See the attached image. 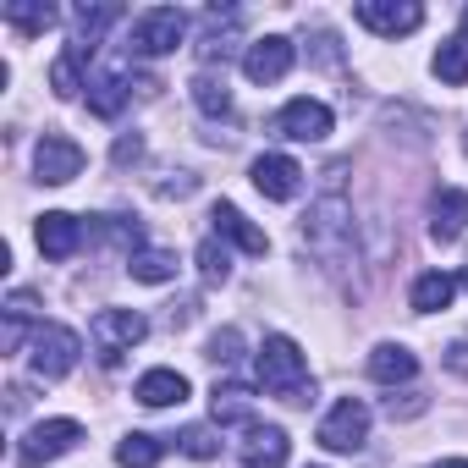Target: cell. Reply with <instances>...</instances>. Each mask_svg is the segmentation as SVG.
<instances>
[{
    "label": "cell",
    "mask_w": 468,
    "mask_h": 468,
    "mask_svg": "<svg viewBox=\"0 0 468 468\" xmlns=\"http://www.w3.org/2000/svg\"><path fill=\"white\" fill-rule=\"evenodd\" d=\"M457 298V276H446V271H424L419 282H413V292H408V303L419 309V314H435V309H446Z\"/></svg>",
    "instance_id": "ffe728a7"
},
{
    "label": "cell",
    "mask_w": 468,
    "mask_h": 468,
    "mask_svg": "<svg viewBox=\"0 0 468 468\" xmlns=\"http://www.w3.org/2000/svg\"><path fill=\"white\" fill-rule=\"evenodd\" d=\"M127 271H133V282L160 287V282H171V276H176V254H165V249H138V254L127 260Z\"/></svg>",
    "instance_id": "d4e9b609"
},
{
    "label": "cell",
    "mask_w": 468,
    "mask_h": 468,
    "mask_svg": "<svg viewBox=\"0 0 468 468\" xmlns=\"http://www.w3.org/2000/svg\"><path fill=\"white\" fill-rule=\"evenodd\" d=\"M160 452H165V446H160L154 435H127V441L116 446V463H122V468H154Z\"/></svg>",
    "instance_id": "83f0119b"
},
{
    "label": "cell",
    "mask_w": 468,
    "mask_h": 468,
    "mask_svg": "<svg viewBox=\"0 0 468 468\" xmlns=\"http://www.w3.org/2000/svg\"><path fill=\"white\" fill-rule=\"evenodd\" d=\"M430 468H468L463 457H446V463H430Z\"/></svg>",
    "instance_id": "d6a6232c"
},
{
    "label": "cell",
    "mask_w": 468,
    "mask_h": 468,
    "mask_svg": "<svg viewBox=\"0 0 468 468\" xmlns=\"http://www.w3.org/2000/svg\"><path fill=\"white\" fill-rule=\"evenodd\" d=\"M34 171H39V182L61 187V182H72V176L83 171V149H78L67 133H45L39 149H34Z\"/></svg>",
    "instance_id": "30bf717a"
},
{
    "label": "cell",
    "mask_w": 468,
    "mask_h": 468,
    "mask_svg": "<svg viewBox=\"0 0 468 468\" xmlns=\"http://www.w3.org/2000/svg\"><path fill=\"white\" fill-rule=\"evenodd\" d=\"M198 276H204L209 287H220V282L231 276V254H226L215 238H204V243H198Z\"/></svg>",
    "instance_id": "f1b7e54d"
},
{
    "label": "cell",
    "mask_w": 468,
    "mask_h": 468,
    "mask_svg": "<svg viewBox=\"0 0 468 468\" xmlns=\"http://www.w3.org/2000/svg\"><path fill=\"white\" fill-rule=\"evenodd\" d=\"M254 187H260L265 198L287 204V198H298V187H303V165H298L292 154H260V160H254Z\"/></svg>",
    "instance_id": "4fadbf2b"
},
{
    "label": "cell",
    "mask_w": 468,
    "mask_h": 468,
    "mask_svg": "<svg viewBox=\"0 0 468 468\" xmlns=\"http://www.w3.org/2000/svg\"><path fill=\"white\" fill-rule=\"evenodd\" d=\"M182 34H187V17L176 12V6H154V12H144L138 23H133V56H171L176 45H182Z\"/></svg>",
    "instance_id": "5b68a950"
},
{
    "label": "cell",
    "mask_w": 468,
    "mask_h": 468,
    "mask_svg": "<svg viewBox=\"0 0 468 468\" xmlns=\"http://www.w3.org/2000/svg\"><path fill=\"white\" fill-rule=\"evenodd\" d=\"M353 17L380 39H402V34H413L424 23V6H413V0H358Z\"/></svg>",
    "instance_id": "52a82bcc"
},
{
    "label": "cell",
    "mask_w": 468,
    "mask_h": 468,
    "mask_svg": "<svg viewBox=\"0 0 468 468\" xmlns=\"http://www.w3.org/2000/svg\"><path fill=\"white\" fill-rule=\"evenodd\" d=\"M78 353H83V342H78V331H67V325H39L34 342H28V364H34L39 380L72 375V369H78Z\"/></svg>",
    "instance_id": "3957f363"
},
{
    "label": "cell",
    "mask_w": 468,
    "mask_h": 468,
    "mask_svg": "<svg viewBox=\"0 0 468 468\" xmlns=\"http://www.w3.org/2000/svg\"><path fill=\"white\" fill-rule=\"evenodd\" d=\"M127 94H133V89H127V72H100V78L89 83V111H94V116H116V111L127 105Z\"/></svg>",
    "instance_id": "7402d4cb"
},
{
    "label": "cell",
    "mask_w": 468,
    "mask_h": 468,
    "mask_svg": "<svg viewBox=\"0 0 468 468\" xmlns=\"http://www.w3.org/2000/svg\"><path fill=\"white\" fill-rule=\"evenodd\" d=\"M89 336H94V353H100V364L105 369H116L144 336H149V320L138 314V309H100L94 314V325H89Z\"/></svg>",
    "instance_id": "7a4b0ae2"
},
{
    "label": "cell",
    "mask_w": 468,
    "mask_h": 468,
    "mask_svg": "<svg viewBox=\"0 0 468 468\" xmlns=\"http://www.w3.org/2000/svg\"><path fill=\"white\" fill-rule=\"evenodd\" d=\"M457 287H468V265H463V276H457Z\"/></svg>",
    "instance_id": "836d02e7"
},
{
    "label": "cell",
    "mask_w": 468,
    "mask_h": 468,
    "mask_svg": "<svg viewBox=\"0 0 468 468\" xmlns=\"http://www.w3.org/2000/svg\"><path fill=\"white\" fill-rule=\"evenodd\" d=\"M254 369H260V386H265L271 397L303 402V391H309V358H303V347H298L292 336H265Z\"/></svg>",
    "instance_id": "6da1fadb"
},
{
    "label": "cell",
    "mask_w": 468,
    "mask_h": 468,
    "mask_svg": "<svg viewBox=\"0 0 468 468\" xmlns=\"http://www.w3.org/2000/svg\"><path fill=\"white\" fill-rule=\"evenodd\" d=\"M89 56H94V50H83V45H72V50H67V56H61L56 67H50V89H56L61 100H72L78 89H89V83H83V61H89Z\"/></svg>",
    "instance_id": "cb8c5ba5"
},
{
    "label": "cell",
    "mask_w": 468,
    "mask_h": 468,
    "mask_svg": "<svg viewBox=\"0 0 468 468\" xmlns=\"http://www.w3.org/2000/svg\"><path fill=\"white\" fill-rule=\"evenodd\" d=\"M0 17H6V28H17L23 39L56 28V6H45V0H6V6H0Z\"/></svg>",
    "instance_id": "d6986e66"
},
{
    "label": "cell",
    "mask_w": 468,
    "mask_h": 468,
    "mask_svg": "<svg viewBox=\"0 0 468 468\" xmlns=\"http://www.w3.org/2000/svg\"><path fill=\"white\" fill-rule=\"evenodd\" d=\"M238 353H243V331H231V325H226V331L209 336V353H204V358L226 369V364H238Z\"/></svg>",
    "instance_id": "f546056e"
},
{
    "label": "cell",
    "mask_w": 468,
    "mask_h": 468,
    "mask_svg": "<svg viewBox=\"0 0 468 468\" xmlns=\"http://www.w3.org/2000/svg\"><path fill=\"white\" fill-rule=\"evenodd\" d=\"M209 408H215V424H254V391L249 386H215Z\"/></svg>",
    "instance_id": "44dd1931"
},
{
    "label": "cell",
    "mask_w": 468,
    "mask_h": 468,
    "mask_svg": "<svg viewBox=\"0 0 468 468\" xmlns=\"http://www.w3.org/2000/svg\"><path fill=\"white\" fill-rule=\"evenodd\" d=\"M287 430L282 424H249V441H243V468H287Z\"/></svg>",
    "instance_id": "2e32d148"
},
{
    "label": "cell",
    "mask_w": 468,
    "mask_h": 468,
    "mask_svg": "<svg viewBox=\"0 0 468 468\" xmlns=\"http://www.w3.org/2000/svg\"><path fill=\"white\" fill-rule=\"evenodd\" d=\"M243 72H249V83H282L292 72V39H282V34L254 39L243 56Z\"/></svg>",
    "instance_id": "8fae6325"
},
{
    "label": "cell",
    "mask_w": 468,
    "mask_h": 468,
    "mask_svg": "<svg viewBox=\"0 0 468 468\" xmlns=\"http://www.w3.org/2000/svg\"><path fill=\"white\" fill-rule=\"evenodd\" d=\"M369 375H375L380 386H397V380H413V375H419V358H413L402 342H380V347L369 353Z\"/></svg>",
    "instance_id": "ac0fdd59"
},
{
    "label": "cell",
    "mask_w": 468,
    "mask_h": 468,
    "mask_svg": "<svg viewBox=\"0 0 468 468\" xmlns=\"http://www.w3.org/2000/svg\"><path fill=\"white\" fill-rule=\"evenodd\" d=\"M209 220H215V238L238 243L243 254H265V249H271V238H265V231H260V226H254L238 204H226V198H220V204L209 209Z\"/></svg>",
    "instance_id": "9a60e30c"
},
{
    "label": "cell",
    "mask_w": 468,
    "mask_h": 468,
    "mask_svg": "<svg viewBox=\"0 0 468 468\" xmlns=\"http://www.w3.org/2000/svg\"><path fill=\"white\" fill-rule=\"evenodd\" d=\"M468 231V193L463 187H441L430 198V238L435 243H457Z\"/></svg>",
    "instance_id": "5bb4252c"
},
{
    "label": "cell",
    "mask_w": 468,
    "mask_h": 468,
    "mask_svg": "<svg viewBox=\"0 0 468 468\" xmlns=\"http://www.w3.org/2000/svg\"><path fill=\"white\" fill-rule=\"evenodd\" d=\"M369 441V408L358 397H342L325 419H320V446L325 452H358Z\"/></svg>",
    "instance_id": "8992f818"
},
{
    "label": "cell",
    "mask_w": 468,
    "mask_h": 468,
    "mask_svg": "<svg viewBox=\"0 0 468 468\" xmlns=\"http://www.w3.org/2000/svg\"><path fill=\"white\" fill-rule=\"evenodd\" d=\"M116 17H122V6H83V12H78V39H72V45L94 50V45H100V34H105Z\"/></svg>",
    "instance_id": "4316f807"
},
{
    "label": "cell",
    "mask_w": 468,
    "mask_h": 468,
    "mask_svg": "<svg viewBox=\"0 0 468 468\" xmlns=\"http://www.w3.org/2000/svg\"><path fill=\"white\" fill-rule=\"evenodd\" d=\"M187 457H198V463H209L215 452H220V435L215 430H204V424H193V430H182V441H176Z\"/></svg>",
    "instance_id": "4dcf8cb0"
},
{
    "label": "cell",
    "mask_w": 468,
    "mask_h": 468,
    "mask_svg": "<svg viewBox=\"0 0 468 468\" xmlns=\"http://www.w3.org/2000/svg\"><path fill=\"white\" fill-rule=\"evenodd\" d=\"M303 238H309V249L320 260H342V249H347V204L342 198H320L314 215L303 220Z\"/></svg>",
    "instance_id": "ba28073f"
},
{
    "label": "cell",
    "mask_w": 468,
    "mask_h": 468,
    "mask_svg": "<svg viewBox=\"0 0 468 468\" xmlns=\"http://www.w3.org/2000/svg\"><path fill=\"white\" fill-rule=\"evenodd\" d=\"M133 397H138L144 408H182V402H187V375H176V369H149Z\"/></svg>",
    "instance_id": "e0dca14e"
},
{
    "label": "cell",
    "mask_w": 468,
    "mask_h": 468,
    "mask_svg": "<svg viewBox=\"0 0 468 468\" xmlns=\"http://www.w3.org/2000/svg\"><path fill=\"white\" fill-rule=\"evenodd\" d=\"M187 89H193V105H198L204 116H226V111H231V89H226V78H215V72H198Z\"/></svg>",
    "instance_id": "484cf974"
},
{
    "label": "cell",
    "mask_w": 468,
    "mask_h": 468,
    "mask_svg": "<svg viewBox=\"0 0 468 468\" xmlns=\"http://www.w3.org/2000/svg\"><path fill=\"white\" fill-rule=\"evenodd\" d=\"M435 78H441V83H452V89H463V83H468V34H452V39L435 50Z\"/></svg>",
    "instance_id": "603a6c76"
},
{
    "label": "cell",
    "mask_w": 468,
    "mask_h": 468,
    "mask_svg": "<svg viewBox=\"0 0 468 468\" xmlns=\"http://www.w3.org/2000/svg\"><path fill=\"white\" fill-rule=\"evenodd\" d=\"M34 238H39V254L45 260H72L83 249V220L67 215V209H50V215H39Z\"/></svg>",
    "instance_id": "7c38bea8"
},
{
    "label": "cell",
    "mask_w": 468,
    "mask_h": 468,
    "mask_svg": "<svg viewBox=\"0 0 468 468\" xmlns=\"http://www.w3.org/2000/svg\"><path fill=\"white\" fill-rule=\"evenodd\" d=\"M271 133L298 138V144H320V138H331V105H320V100H287L276 111Z\"/></svg>",
    "instance_id": "9c48e42d"
},
{
    "label": "cell",
    "mask_w": 468,
    "mask_h": 468,
    "mask_svg": "<svg viewBox=\"0 0 468 468\" xmlns=\"http://www.w3.org/2000/svg\"><path fill=\"white\" fill-rule=\"evenodd\" d=\"M78 441H83V424H78V419H39V424L17 441V463H23V468H45V463L67 457Z\"/></svg>",
    "instance_id": "277c9868"
},
{
    "label": "cell",
    "mask_w": 468,
    "mask_h": 468,
    "mask_svg": "<svg viewBox=\"0 0 468 468\" xmlns=\"http://www.w3.org/2000/svg\"><path fill=\"white\" fill-rule=\"evenodd\" d=\"M138 154H144V138H138V133H127V138H116V149H111V160H116V165H133Z\"/></svg>",
    "instance_id": "1f68e13d"
}]
</instances>
